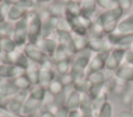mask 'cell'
Instances as JSON below:
<instances>
[{
	"mask_svg": "<svg viewBox=\"0 0 133 117\" xmlns=\"http://www.w3.org/2000/svg\"><path fill=\"white\" fill-rule=\"evenodd\" d=\"M76 57L74 60H72V69L71 72L74 76L75 80L80 79L82 77H85L87 74V67L91 58V51L84 50L81 52H78L75 54Z\"/></svg>",
	"mask_w": 133,
	"mask_h": 117,
	"instance_id": "obj_1",
	"label": "cell"
},
{
	"mask_svg": "<svg viewBox=\"0 0 133 117\" xmlns=\"http://www.w3.org/2000/svg\"><path fill=\"white\" fill-rule=\"evenodd\" d=\"M43 21L36 11L28 12V43L36 45L42 34Z\"/></svg>",
	"mask_w": 133,
	"mask_h": 117,
	"instance_id": "obj_2",
	"label": "cell"
},
{
	"mask_svg": "<svg viewBox=\"0 0 133 117\" xmlns=\"http://www.w3.org/2000/svg\"><path fill=\"white\" fill-rule=\"evenodd\" d=\"M11 38L14 39L18 48L25 47L28 43V13L24 18L16 22Z\"/></svg>",
	"mask_w": 133,
	"mask_h": 117,
	"instance_id": "obj_3",
	"label": "cell"
},
{
	"mask_svg": "<svg viewBox=\"0 0 133 117\" xmlns=\"http://www.w3.org/2000/svg\"><path fill=\"white\" fill-rule=\"evenodd\" d=\"M125 53H126V49L123 48H113L109 54L108 57L106 59V63H105V70L106 71H116L117 68L123 64L124 62V57H125Z\"/></svg>",
	"mask_w": 133,
	"mask_h": 117,
	"instance_id": "obj_4",
	"label": "cell"
},
{
	"mask_svg": "<svg viewBox=\"0 0 133 117\" xmlns=\"http://www.w3.org/2000/svg\"><path fill=\"white\" fill-rule=\"evenodd\" d=\"M23 52L31 62H34V63L38 64L39 66L43 65L47 60L50 59V57L48 55H46L41 49H38L36 45L27 43L24 47Z\"/></svg>",
	"mask_w": 133,
	"mask_h": 117,
	"instance_id": "obj_5",
	"label": "cell"
},
{
	"mask_svg": "<svg viewBox=\"0 0 133 117\" xmlns=\"http://www.w3.org/2000/svg\"><path fill=\"white\" fill-rule=\"evenodd\" d=\"M57 34V42L59 46H61L62 48H64L69 54L71 56H74L77 52L74 46V41H73V35L71 31H65V30H57L56 31Z\"/></svg>",
	"mask_w": 133,
	"mask_h": 117,
	"instance_id": "obj_6",
	"label": "cell"
},
{
	"mask_svg": "<svg viewBox=\"0 0 133 117\" xmlns=\"http://www.w3.org/2000/svg\"><path fill=\"white\" fill-rule=\"evenodd\" d=\"M43 107V101L31 97L30 95L23 103V108L20 116L22 117H33Z\"/></svg>",
	"mask_w": 133,
	"mask_h": 117,
	"instance_id": "obj_7",
	"label": "cell"
},
{
	"mask_svg": "<svg viewBox=\"0 0 133 117\" xmlns=\"http://www.w3.org/2000/svg\"><path fill=\"white\" fill-rule=\"evenodd\" d=\"M113 49L112 45L109 42L107 37H100V38H89L88 42V50L95 53H104L110 52Z\"/></svg>",
	"mask_w": 133,
	"mask_h": 117,
	"instance_id": "obj_8",
	"label": "cell"
},
{
	"mask_svg": "<svg viewBox=\"0 0 133 117\" xmlns=\"http://www.w3.org/2000/svg\"><path fill=\"white\" fill-rule=\"evenodd\" d=\"M109 52H104V53H96L89 61L88 67H87V74L92 72V71H100V70H105V63L106 59L108 57ZM86 74V75H87Z\"/></svg>",
	"mask_w": 133,
	"mask_h": 117,
	"instance_id": "obj_9",
	"label": "cell"
},
{
	"mask_svg": "<svg viewBox=\"0 0 133 117\" xmlns=\"http://www.w3.org/2000/svg\"><path fill=\"white\" fill-rule=\"evenodd\" d=\"M36 46L38 49H41L46 55H48L51 58V56L58 47V42L52 37H46V38L41 37L36 42Z\"/></svg>",
	"mask_w": 133,
	"mask_h": 117,
	"instance_id": "obj_10",
	"label": "cell"
},
{
	"mask_svg": "<svg viewBox=\"0 0 133 117\" xmlns=\"http://www.w3.org/2000/svg\"><path fill=\"white\" fill-rule=\"evenodd\" d=\"M56 78L55 71L53 67H46V66H41L38 69V84L47 88L49 84Z\"/></svg>",
	"mask_w": 133,
	"mask_h": 117,
	"instance_id": "obj_11",
	"label": "cell"
},
{
	"mask_svg": "<svg viewBox=\"0 0 133 117\" xmlns=\"http://www.w3.org/2000/svg\"><path fill=\"white\" fill-rule=\"evenodd\" d=\"M114 77L127 83H133V65L123 63L114 72Z\"/></svg>",
	"mask_w": 133,
	"mask_h": 117,
	"instance_id": "obj_12",
	"label": "cell"
},
{
	"mask_svg": "<svg viewBox=\"0 0 133 117\" xmlns=\"http://www.w3.org/2000/svg\"><path fill=\"white\" fill-rule=\"evenodd\" d=\"M81 96H82V93H81V92H79V91L73 89V90L69 93V95H68V97H66V99H65L64 106H65L70 111H71V110L79 109L80 103H81Z\"/></svg>",
	"mask_w": 133,
	"mask_h": 117,
	"instance_id": "obj_13",
	"label": "cell"
},
{
	"mask_svg": "<svg viewBox=\"0 0 133 117\" xmlns=\"http://www.w3.org/2000/svg\"><path fill=\"white\" fill-rule=\"evenodd\" d=\"M27 13H28L27 9L24 8L23 6L18 5V4H12V5H10V8L8 10L7 19L10 22H18L19 20L24 18Z\"/></svg>",
	"mask_w": 133,
	"mask_h": 117,
	"instance_id": "obj_14",
	"label": "cell"
},
{
	"mask_svg": "<svg viewBox=\"0 0 133 117\" xmlns=\"http://www.w3.org/2000/svg\"><path fill=\"white\" fill-rule=\"evenodd\" d=\"M117 33L119 34H130L133 33V13L129 14L122 21H118L117 28H116Z\"/></svg>",
	"mask_w": 133,
	"mask_h": 117,
	"instance_id": "obj_15",
	"label": "cell"
},
{
	"mask_svg": "<svg viewBox=\"0 0 133 117\" xmlns=\"http://www.w3.org/2000/svg\"><path fill=\"white\" fill-rule=\"evenodd\" d=\"M127 91H129V83L113 77V84H112L111 92L122 97Z\"/></svg>",
	"mask_w": 133,
	"mask_h": 117,
	"instance_id": "obj_16",
	"label": "cell"
},
{
	"mask_svg": "<svg viewBox=\"0 0 133 117\" xmlns=\"http://www.w3.org/2000/svg\"><path fill=\"white\" fill-rule=\"evenodd\" d=\"M72 35H73V41H74V46L77 53L88 49V42H89L88 35H78L74 33H72Z\"/></svg>",
	"mask_w": 133,
	"mask_h": 117,
	"instance_id": "obj_17",
	"label": "cell"
},
{
	"mask_svg": "<svg viewBox=\"0 0 133 117\" xmlns=\"http://www.w3.org/2000/svg\"><path fill=\"white\" fill-rule=\"evenodd\" d=\"M73 87L75 90H77L81 93H89L91 88H92V84L87 79V76H85V77H82L80 79L75 80Z\"/></svg>",
	"mask_w": 133,
	"mask_h": 117,
	"instance_id": "obj_18",
	"label": "cell"
},
{
	"mask_svg": "<svg viewBox=\"0 0 133 117\" xmlns=\"http://www.w3.org/2000/svg\"><path fill=\"white\" fill-rule=\"evenodd\" d=\"M81 13L90 18L97 9V0H81Z\"/></svg>",
	"mask_w": 133,
	"mask_h": 117,
	"instance_id": "obj_19",
	"label": "cell"
},
{
	"mask_svg": "<svg viewBox=\"0 0 133 117\" xmlns=\"http://www.w3.org/2000/svg\"><path fill=\"white\" fill-rule=\"evenodd\" d=\"M87 79L89 80V82L92 84V86L96 85H101L103 84L108 78L106 76V70H100V71H92V72H88L87 75Z\"/></svg>",
	"mask_w": 133,
	"mask_h": 117,
	"instance_id": "obj_20",
	"label": "cell"
},
{
	"mask_svg": "<svg viewBox=\"0 0 133 117\" xmlns=\"http://www.w3.org/2000/svg\"><path fill=\"white\" fill-rule=\"evenodd\" d=\"M79 109L83 113V115L92 113V98L88 93H82Z\"/></svg>",
	"mask_w": 133,
	"mask_h": 117,
	"instance_id": "obj_21",
	"label": "cell"
},
{
	"mask_svg": "<svg viewBox=\"0 0 133 117\" xmlns=\"http://www.w3.org/2000/svg\"><path fill=\"white\" fill-rule=\"evenodd\" d=\"M18 49L16 42L11 37H1L0 38V50L6 54H10Z\"/></svg>",
	"mask_w": 133,
	"mask_h": 117,
	"instance_id": "obj_22",
	"label": "cell"
},
{
	"mask_svg": "<svg viewBox=\"0 0 133 117\" xmlns=\"http://www.w3.org/2000/svg\"><path fill=\"white\" fill-rule=\"evenodd\" d=\"M71 58H72V56L69 54V52L59 45H58L57 49L55 50V52L53 53V55L51 56V60L54 62V64L57 62L66 60V59H71Z\"/></svg>",
	"mask_w": 133,
	"mask_h": 117,
	"instance_id": "obj_23",
	"label": "cell"
},
{
	"mask_svg": "<svg viewBox=\"0 0 133 117\" xmlns=\"http://www.w3.org/2000/svg\"><path fill=\"white\" fill-rule=\"evenodd\" d=\"M28 92H29V95L31 97L36 98V99H39V100L43 101V99L45 97V94L47 92V88H45L41 84H35V85H32L30 87V89L28 90Z\"/></svg>",
	"mask_w": 133,
	"mask_h": 117,
	"instance_id": "obj_24",
	"label": "cell"
},
{
	"mask_svg": "<svg viewBox=\"0 0 133 117\" xmlns=\"http://www.w3.org/2000/svg\"><path fill=\"white\" fill-rule=\"evenodd\" d=\"M47 90H48L50 93H52L53 95L58 96L59 94H61V93L63 92L64 86H63V84L61 83L60 79L56 77V78L49 84V86L47 87Z\"/></svg>",
	"mask_w": 133,
	"mask_h": 117,
	"instance_id": "obj_25",
	"label": "cell"
},
{
	"mask_svg": "<svg viewBox=\"0 0 133 117\" xmlns=\"http://www.w3.org/2000/svg\"><path fill=\"white\" fill-rule=\"evenodd\" d=\"M55 68H56V71L59 76H63V75H66V74L71 72L72 59H66V60L55 63Z\"/></svg>",
	"mask_w": 133,
	"mask_h": 117,
	"instance_id": "obj_26",
	"label": "cell"
},
{
	"mask_svg": "<svg viewBox=\"0 0 133 117\" xmlns=\"http://www.w3.org/2000/svg\"><path fill=\"white\" fill-rule=\"evenodd\" d=\"M12 82L18 87L19 90H27L28 91L30 89V87L32 86V84L30 83V81H29L28 77L26 76V74L23 75V76H20V77L16 78V79H14Z\"/></svg>",
	"mask_w": 133,
	"mask_h": 117,
	"instance_id": "obj_27",
	"label": "cell"
},
{
	"mask_svg": "<svg viewBox=\"0 0 133 117\" xmlns=\"http://www.w3.org/2000/svg\"><path fill=\"white\" fill-rule=\"evenodd\" d=\"M14 33V26L9 22L0 23V38L1 37H11Z\"/></svg>",
	"mask_w": 133,
	"mask_h": 117,
	"instance_id": "obj_28",
	"label": "cell"
},
{
	"mask_svg": "<svg viewBox=\"0 0 133 117\" xmlns=\"http://www.w3.org/2000/svg\"><path fill=\"white\" fill-rule=\"evenodd\" d=\"M97 4L106 10H110V9L119 7L118 2L116 0H97Z\"/></svg>",
	"mask_w": 133,
	"mask_h": 117,
	"instance_id": "obj_29",
	"label": "cell"
},
{
	"mask_svg": "<svg viewBox=\"0 0 133 117\" xmlns=\"http://www.w3.org/2000/svg\"><path fill=\"white\" fill-rule=\"evenodd\" d=\"M97 117H112V106L109 101L105 103L100 109Z\"/></svg>",
	"mask_w": 133,
	"mask_h": 117,
	"instance_id": "obj_30",
	"label": "cell"
},
{
	"mask_svg": "<svg viewBox=\"0 0 133 117\" xmlns=\"http://www.w3.org/2000/svg\"><path fill=\"white\" fill-rule=\"evenodd\" d=\"M9 8H10V4L7 3L6 1H4L0 4V23L6 22Z\"/></svg>",
	"mask_w": 133,
	"mask_h": 117,
	"instance_id": "obj_31",
	"label": "cell"
},
{
	"mask_svg": "<svg viewBox=\"0 0 133 117\" xmlns=\"http://www.w3.org/2000/svg\"><path fill=\"white\" fill-rule=\"evenodd\" d=\"M61 83L63 84L64 87H72L74 86V83H75V78L74 76L72 75V72H69L66 75H63V76H60L59 77Z\"/></svg>",
	"mask_w": 133,
	"mask_h": 117,
	"instance_id": "obj_32",
	"label": "cell"
},
{
	"mask_svg": "<svg viewBox=\"0 0 133 117\" xmlns=\"http://www.w3.org/2000/svg\"><path fill=\"white\" fill-rule=\"evenodd\" d=\"M9 65L0 63V79H8L9 76Z\"/></svg>",
	"mask_w": 133,
	"mask_h": 117,
	"instance_id": "obj_33",
	"label": "cell"
},
{
	"mask_svg": "<svg viewBox=\"0 0 133 117\" xmlns=\"http://www.w3.org/2000/svg\"><path fill=\"white\" fill-rule=\"evenodd\" d=\"M69 112H70V110L65 106L59 107L54 112V117H68L69 116Z\"/></svg>",
	"mask_w": 133,
	"mask_h": 117,
	"instance_id": "obj_34",
	"label": "cell"
},
{
	"mask_svg": "<svg viewBox=\"0 0 133 117\" xmlns=\"http://www.w3.org/2000/svg\"><path fill=\"white\" fill-rule=\"evenodd\" d=\"M124 62L127 64L133 65V50L132 49H127L124 57Z\"/></svg>",
	"mask_w": 133,
	"mask_h": 117,
	"instance_id": "obj_35",
	"label": "cell"
},
{
	"mask_svg": "<svg viewBox=\"0 0 133 117\" xmlns=\"http://www.w3.org/2000/svg\"><path fill=\"white\" fill-rule=\"evenodd\" d=\"M116 1L118 2V5L123 10H128L132 4L131 0H116Z\"/></svg>",
	"mask_w": 133,
	"mask_h": 117,
	"instance_id": "obj_36",
	"label": "cell"
},
{
	"mask_svg": "<svg viewBox=\"0 0 133 117\" xmlns=\"http://www.w3.org/2000/svg\"><path fill=\"white\" fill-rule=\"evenodd\" d=\"M68 117H83V113L80 111V109L71 110L69 112V116Z\"/></svg>",
	"mask_w": 133,
	"mask_h": 117,
	"instance_id": "obj_37",
	"label": "cell"
},
{
	"mask_svg": "<svg viewBox=\"0 0 133 117\" xmlns=\"http://www.w3.org/2000/svg\"><path fill=\"white\" fill-rule=\"evenodd\" d=\"M39 117H54V113L50 110H45L39 114Z\"/></svg>",
	"mask_w": 133,
	"mask_h": 117,
	"instance_id": "obj_38",
	"label": "cell"
},
{
	"mask_svg": "<svg viewBox=\"0 0 133 117\" xmlns=\"http://www.w3.org/2000/svg\"><path fill=\"white\" fill-rule=\"evenodd\" d=\"M118 117H133V113L131 111H122L118 114Z\"/></svg>",
	"mask_w": 133,
	"mask_h": 117,
	"instance_id": "obj_39",
	"label": "cell"
},
{
	"mask_svg": "<svg viewBox=\"0 0 133 117\" xmlns=\"http://www.w3.org/2000/svg\"><path fill=\"white\" fill-rule=\"evenodd\" d=\"M130 111L133 113V99H132V101H131V104H130Z\"/></svg>",
	"mask_w": 133,
	"mask_h": 117,
	"instance_id": "obj_40",
	"label": "cell"
},
{
	"mask_svg": "<svg viewBox=\"0 0 133 117\" xmlns=\"http://www.w3.org/2000/svg\"><path fill=\"white\" fill-rule=\"evenodd\" d=\"M3 1H4V0H0V4H1V3L3 2Z\"/></svg>",
	"mask_w": 133,
	"mask_h": 117,
	"instance_id": "obj_41",
	"label": "cell"
}]
</instances>
